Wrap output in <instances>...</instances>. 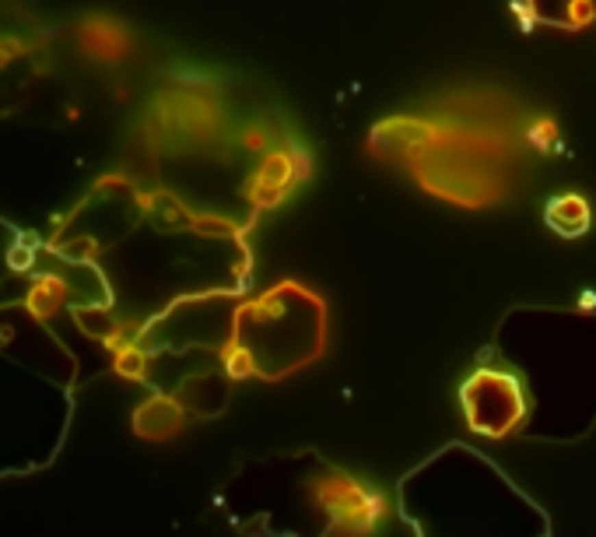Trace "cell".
Instances as JSON below:
<instances>
[{"mask_svg":"<svg viewBox=\"0 0 596 537\" xmlns=\"http://www.w3.org/2000/svg\"><path fill=\"white\" fill-rule=\"evenodd\" d=\"M547 222L561 232V235H579V232H586V225H589V207H586V200L582 197H558V200H551V211H547Z\"/></svg>","mask_w":596,"mask_h":537,"instance_id":"cell-1","label":"cell"}]
</instances>
